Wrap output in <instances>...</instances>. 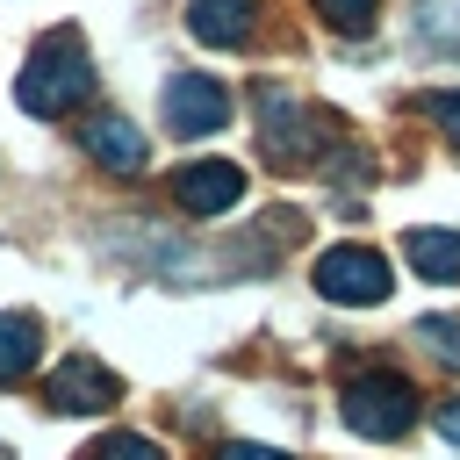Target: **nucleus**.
<instances>
[{
  "label": "nucleus",
  "mask_w": 460,
  "mask_h": 460,
  "mask_svg": "<svg viewBox=\"0 0 460 460\" xmlns=\"http://www.w3.org/2000/svg\"><path fill=\"white\" fill-rule=\"evenodd\" d=\"M216 460H288V453H273V446H252V438H230Z\"/></svg>",
  "instance_id": "nucleus-17"
},
{
  "label": "nucleus",
  "mask_w": 460,
  "mask_h": 460,
  "mask_svg": "<svg viewBox=\"0 0 460 460\" xmlns=\"http://www.w3.org/2000/svg\"><path fill=\"white\" fill-rule=\"evenodd\" d=\"M43 395H50V410H72V417H93V410H115V374L101 367V359H86V352H72V359H58V374L43 381Z\"/></svg>",
  "instance_id": "nucleus-7"
},
{
  "label": "nucleus",
  "mask_w": 460,
  "mask_h": 460,
  "mask_svg": "<svg viewBox=\"0 0 460 460\" xmlns=\"http://www.w3.org/2000/svg\"><path fill=\"white\" fill-rule=\"evenodd\" d=\"M424 36L438 43V50H460V0H424Z\"/></svg>",
  "instance_id": "nucleus-13"
},
{
  "label": "nucleus",
  "mask_w": 460,
  "mask_h": 460,
  "mask_svg": "<svg viewBox=\"0 0 460 460\" xmlns=\"http://www.w3.org/2000/svg\"><path fill=\"white\" fill-rule=\"evenodd\" d=\"M252 14H259V0H187V29L216 50H237L252 36Z\"/></svg>",
  "instance_id": "nucleus-9"
},
{
  "label": "nucleus",
  "mask_w": 460,
  "mask_h": 460,
  "mask_svg": "<svg viewBox=\"0 0 460 460\" xmlns=\"http://www.w3.org/2000/svg\"><path fill=\"white\" fill-rule=\"evenodd\" d=\"M259 144H266V158H288V165H302V158H316L323 151V137H331V122H323V108H288L273 86H259Z\"/></svg>",
  "instance_id": "nucleus-4"
},
{
  "label": "nucleus",
  "mask_w": 460,
  "mask_h": 460,
  "mask_svg": "<svg viewBox=\"0 0 460 460\" xmlns=\"http://www.w3.org/2000/svg\"><path fill=\"white\" fill-rule=\"evenodd\" d=\"M158 101H165V129L172 137H216L230 122V86H216L208 72H172Z\"/></svg>",
  "instance_id": "nucleus-3"
},
{
  "label": "nucleus",
  "mask_w": 460,
  "mask_h": 460,
  "mask_svg": "<svg viewBox=\"0 0 460 460\" xmlns=\"http://www.w3.org/2000/svg\"><path fill=\"white\" fill-rule=\"evenodd\" d=\"M424 115H438V129L460 144V93H424Z\"/></svg>",
  "instance_id": "nucleus-16"
},
{
  "label": "nucleus",
  "mask_w": 460,
  "mask_h": 460,
  "mask_svg": "<svg viewBox=\"0 0 460 460\" xmlns=\"http://www.w3.org/2000/svg\"><path fill=\"white\" fill-rule=\"evenodd\" d=\"M316 14H323L338 36H367L374 14H381V0H316Z\"/></svg>",
  "instance_id": "nucleus-12"
},
{
  "label": "nucleus",
  "mask_w": 460,
  "mask_h": 460,
  "mask_svg": "<svg viewBox=\"0 0 460 460\" xmlns=\"http://www.w3.org/2000/svg\"><path fill=\"white\" fill-rule=\"evenodd\" d=\"M79 460H165L151 438H137V431H115V438H101V446H86Z\"/></svg>",
  "instance_id": "nucleus-14"
},
{
  "label": "nucleus",
  "mask_w": 460,
  "mask_h": 460,
  "mask_svg": "<svg viewBox=\"0 0 460 460\" xmlns=\"http://www.w3.org/2000/svg\"><path fill=\"white\" fill-rule=\"evenodd\" d=\"M438 431L460 446V395H453V402H438Z\"/></svg>",
  "instance_id": "nucleus-18"
},
{
  "label": "nucleus",
  "mask_w": 460,
  "mask_h": 460,
  "mask_svg": "<svg viewBox=\"0 0 460 460\" xmlns=\"http://www.w3.org/2000/svg\"><path fill=\"white\" fill-rule=\"evenodd\" d=\"M79 144H86V158L108 165V172H144V137H137L122 115H86V122H79Z\"/></svg>",
  "instance_id": "nucleus-8"
},
{
  "label": "nucleus",
  "mask_w": 460,
  "mask_h": 460,
  "mask_svg": "<svg viewBox=\"0 0 460 460\" xmlns=\"http://www.w3.org/2000/svg\"><path fill=\"white\" fill-rule=\"evenodd\" d=\"M36 352H43V331H36V316H0V388L7 381H22L29 367H36Z\"/></svg>",
  "instance_id": "nucleus-11"
},
{
  "label": "nucleus",
  "mask_w": 460,
  "mask_h": 460,
  "mask_svg": "<svg viewBox=\"0 0 460 460\" xmlns=\"http://www.w3.org/2000/svg\"><path fill=\"white\" fill-rule=\"evenodd\" d=\"M338 410H345V431H359V438H402L417 424V388L402 374H359V381H345Z\"/></svg>",
  "instance_id": "nucleus-2"
},
{
  "label": "nucleus",
  "mask_w": 460,
  "mask_h": 460,
  "mask_svg": "<svg viewBox=\"0 0 460 460\" xmlns=\"http://www.w3.org/2000/svg\"><path fill=\"white\" fill-rule=\"evenodd\" d=\"M86 93H93V65H86L79 36H43L36 58H29V72H22V86H14V101L29 115H65Z\"/></svg>",
  "instance_id": "nucleus-1"
},
{
  "label": "nucleus",
  "mask_w": 460,
  "mask_h": 460,
  "mask_svg": "<svg viewBox=\"0 0 460 460\" xmlns=\"http://www.w3.org/2000/svg\"><path fill=\"white\" fill-rule=\"evenodd\" d=\"M417 338H424L438 359H460V323H453V316H424V323H417Z\"/></svg>",
  "instance_id": "nucleus-15"
},
{
  "label": "nucleus",
  "mask_w": 460,
  "mask_h": 460,
  "mask_svg": "<svg viewBox=\"0 0 460 460\" xmlns=\"http://www.w3.org/2000/svg\"><path fill=\"white\" fill-rule=\"evenodd\" d=\"M402 252L424 280H460V230H410Z\"/></svg>",
  "instance_id": "nucleus-10"
},
{
  "label": "nucleus",
  "mask_w": 460,
  "mask_h": 460,
  "mask_svg": "<svg viewBox=\"0 0 460 460\" xmlns=\"http://www.w3.org/2000/svg\"><path fill=\"white\" fill-rule=\"evenodd\" d=\"M172 201H180L187 216H223V208L244 201V172H237L230 158H194V165L172 172Z\"/></svg>",
  "instance_id": "nucleus-6"
},
{
  "label": "nucleus",
  "mask_w": 460,
  "mask_h": 460,
  "mask_svg": "<svg viewBox=\"0 0 460 460\" xmlns=\"http://www.w3.org/2000/svg\"><path fill=\"white\" fill-rule=\"evenodd\" d=\"M316 288H323L331 302L374 309V302L388 295V259H381V252H367V244H331V252L316 259Z\"/></svg>",
  "instance_id": "nucleus-5"
}]
</instances>
